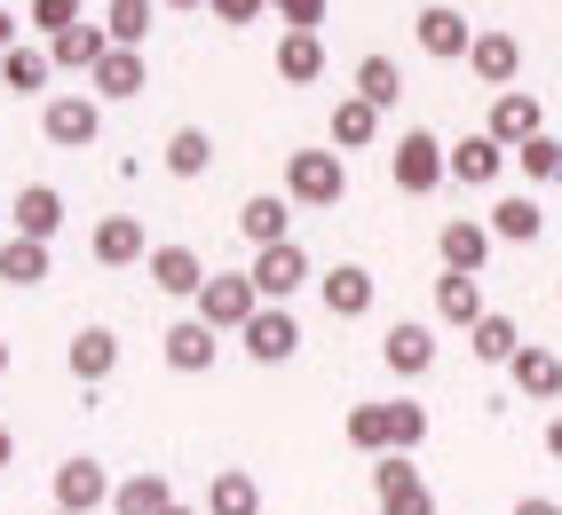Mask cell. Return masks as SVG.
I'll return each mask as SVG.
<instances>
[{
  "label": "cell",
  "instance_id": "cell-1",
  "mask_svg": "<svg viewBox=\"0 0 562 515\" xmlns=\"http://www.w3.org/2000/svg\"><path fill=\"white\" fill-rule=\"evenodd\" d=\"M254 310H261V293H254L246 270H206L199 302H191V317L214 325V334H246V317H254Z\"/></svg>",
  "mask_w": 562,
  "mask_h": 515
},
{
  "label": "cell",
  "instance_id": "cell-2",
  "mask_svg": "<svg viewBox=\"0 0 562 515\" xmlns=\"http://www.w3.org/2000/svg\"><path fill=\"white\" fill-rule=\"evenodd\" d=\"M389 182H396L404 199L443 191V182H452V175H443V143H436L428 127H404V135H396V152H389Z\"/></svg>",
  "mask_w": 562,
  "mask_h": 515
},
{
  "label": "cell",
  "instance_id": "cell-3",
  "mask_svg": "<svg viewBox=\"0 0 562 515\" xmlns=\"http://www.w3.org/2000/svg\"><path fill=\"white\" fill-rule=\"evenodd\" d=\"M285 199L293 206H341L349 199V159L341 152H293L285 159Z\"/></svg>",
  "mask_w": 562,
  "mask_h": 515
},
{
  "label": "cell",
  "instance_id": "cell-4",
  "mask_svg": "<svg viewBox=\"0 0 562 515\" xmlns=\"http://www.w3.org/2000/svg\"><path fill=\"white\" fill-rule=\"evenodd\" d=\"M41 135L56 143V152H88V143L103 135V103L88 88H71V96H48L41 103Z\"/></svg>",
  "mask_w": 562,
  "mask_h": 515
},
{
  "label": "cell",
  "instance_id": "cell-5",
  "mask_svg": "<svg viewBox=\"0 0 562 515\" xmlns=\"http://www.w3.org/2000/svg\"><path fill=\"white\" fill-rule=\"evenodd\" d=\"M372 500H381V515H436V492L420 484L412 452H381V460H372Z\"/></svg>",
  "mask_w": 562,
  "mask_h": 515
},
{
  "label": "cell",
  "instance_id": "cell-6",
  "mask_svg": "<svg viewBox=\"0 0 562 515\" xmlns=\"http://www.w3.org/2000/svg\"><path fill=\"white\" fill-rule=\"evenodd\" d=\"M317 302H325L333 325H357V317H372V302H381V278H372L364 262H341V270L317 278Z\"/></svg>",
  "mask_w": 562,
  "mask_h": 515
},
{
  "label": "cell",
  "instance_id": "cell-7",
  "mask_svg": "<svg viewBox=\"0 0 562 515\" xmlns=\"http://www.w3.org/2000/svg\"><path fill=\"white\" fill-rule=\"evenodd\" d=\"M246 278H254V293H261V302H270V310H285V302H293V293H302V286H310V254H302V246H293V238H285V246H261Z\"/></svg>",
  "mask_w": 562,
  "mask_h": 515
},
{
  "label": "cell",
  "instance_id": "cell-8",
  "mask_svg": "<svg viewBox=\"0 0 562 515\" xmlns=\"http://www.w3.org/2000/svg\"><path fill=\"white\" fill-rule=\"evenodd\" d=\"M412 41H420L436 64H468V48H475V24L452 9V0H428V9L412 16Z\"/></svg>",
  "mask_w": 562,
  "mask_h": 515
},
{
  "label": "cell",
  "instance_id": "cell-9",
  "mask_svg": "<svg viewBox=\"0 0 562 515\" xmlns=\"http://www.w3.org/2000/svg\"><path fill=\"white\" fill-rule=\"evenodd\" d=\"M483 135H492L499 152H522L531 135H547L539 96H531V88H499V96H492V120H483Z\"/></svg>",
  "mask_w": 562,
  "mask_h": 515
},
{
  "label": "cell",
  "instance_id": "cell-10",
  "mask_svg": "<svg viewBox=\"0 0 562 515\" xmlns=\"http://www.w3.org/2000/svg\"><path fill=\"white\" fill-rule=\"evenodd\" d=\"M111 492H120V484H111V468L88 460V452H71V460L56 468V507H64V515H95V507H111Z\"/></svg>",
  "mask_w": 562,
  "mask_h": 515
},
{
  "label": "cell",
  "instance_id": "cell-11",
  "mask_svg": "<svg viewBox=\"0 0 562 515\" xmlns=\"http://www.w3.org/2000/svg\"><path fill=\"white\" fill-rule=\"evenodd\" d=\"M381 365L396 381H420V373H436V325H420V317H396L389 334H381Z\"/></svg>",
  "mask_w": 562,
  "mask_h": 515
},
{
  "label": "cell",
  "instance_id": "cell-12",
  "mask_svg": "<svg viewBox=\"0 0 562 515\" xmlns=\"http://www.w3.org/2000/svg\"><path fill=\"white\" fill-rule=\"evenodd\" d=\"M492 223H475V214H452V223L436 231V254H443V270H460V278H483V262H492Z\"/></svg>",
  "mask_w": 562,
  "mask_h": 515
},
{
  "label": "cell",
  "instance_id": "cell-13",
  "mask_svg": "<svg viewBox=\"0 0 562 515\" xmlns=\"http://www.w3.org/2000/svg\"><path fill=\"white\" fill-rule=\"evenodd\" d=\"M64 365H71V381H80V389H103L111 373H120V334H111V325H80L71 349H64Z\"/></svg>",
  "mask_w": 562,
  "mask_h": 515
},
{
  "label": "cell",
  "instance_id": "cell-14",
  "mask_svg": "<svg viewBox=\"0 0 562 515\" xmlns=\"http://www.w3.org/2000/svg\"><path fill=\"white\" fill-rule=\"evenodd\" d=\"M507 159H515V152H499L492 135H460L452 152H443V175H452V182H468V191H492V182L507 175Z\"/></svg>",
  "mask_w": 562,
  "mask_h": 515
},
{
  "label": "cell",
  "instance_id": "cell-15",
  "mask_svg": "<svg viewBox=\"0 0 562 515\" xmlns=\"http://www.w3.org/2000/svg\"><path fill=\"white\" fill-rule=\"evenodd\" d=\"M238 342H246L254 365H285L293 349H302V325H293V310H270V302H261V310L246 317V334H238Z\"/></svg>",
  "mask_w": 562,
  "mask_h": 515
},
{
  "label": "cell",
  "instance_id": "cell-16",
  "mask_svg": "<svg viewBox=\"0 0 562 515\" xmlns=\"http://www.w3.org/2000/svg\"><path fill=\"white\" fill-rule=\"evenodd\" d=\"M468 71H475V80L483 88H515L522 80V41H515V32H475V48H468Z\"/></svg>",
  "mask_w": 562,
  "mask_h": 515
},
{
  "label": "cell",
  "instance_id": "cell-17",
  "mask_svg": "<svg viewBox=\"0 0 562 515\" xmlns=\"http://www.w3.org/2000/svg\"><path fill=\"white\" fill-rule=\"evenodd\" d=\"M95 262L103 270H127V262H151V231H143L135 223V214H103V223H95Z\"/></svg>",
  "mask_w": 562,
  "mask_h": 515
},
{
  "label": "cell",
  "instance_id": "cell-18",
  "mask_svg": "<svg viewBox=\"0 0 562 515\" xmlns=\"http://www.w3.org/2000/svg\"><path fill=\"white\" fill-rule=\"evenodd\" d=\"M9 223H16V238H56L64 231V191H56V182H24V191H16V206H9Z\"/></svg>",
  "mask_w": 562,
  "mask_h": 515
},
{
  "label": "cell",
  "instance_id": "cell-19",
  "mask_svg": "<svg viewBox=\"0 0 562 515\" xmlns=\"http://www.w3.org/2000/svg\"><path fill=\"white\" fill-rule=\"evenodd\" d=\"M507 381L531 396V404H554V396H562V357H554V349H539V342H522V349L507 357Z\"/></svg>",
  "mask_w": 562,
  "mask_h": 515
},
{
  "label": "cell",
  "instance_id": "cell-20",
  "mask_svg": "<svg viewBox=\"0 0 562 515\" xmlns=\"http://www.w3.org/2000/svg\"><path fill=\"white\" fill-rule=\"evenodd\" d=\"M88 80H95V88H88L95 103H127V96H143V80H151V64H143V48H111V56H103V64L88 71Z\"/></svg>",
  "mask_w": 562,
  "mask_h": 515
},
{
  "label": "cell",
  "instance_id": "cell-21",
  "mask_svg": "<svg viewBox=\"0 0 562 515\" xmlns=\"http://www.w3.org/2000/svg\"><path fill=\"white\" fill-rule=\"evenodd\" d=\"M285 223H293V199H285V191H254V199L238 206V231H246L254 254H261V246H285Z\"/></svg>",
  "mask_w": 562,
  "mask_h": 515
},
{
  "label": "cell",
  "instance_id": "cell-22",
  "mask_svg": "<svg viewBox=\"0 0 562 515\" xmlns=\"http://www.w3.org/2000/svg\"><path fill=\"white\" fill-rule=\"evenodd\" d=\"M159 349H167L175 373H206L214 349H222V334H214V325H199V317H182V325H167V334H159Z\"/></svg>",
  "mask_w": 562,
  "mask_h": 515
},
{
  "label": "cell",
  "instance_id": "cell-23",
  "mask_svg": "<svg viewBox=\"0 0 562 515\" xmlns=\"http://www.w3.org/2000/svg\"><path fill=\"white\" fill-rule=\"evenodd\" d=\"M151 286L175 293V302H199V286H206V262L191 246H151Z\"/></svg>",
  "mask_w": 562,
  "mask_h": 515
},
{
  "label": "cell",
  "instance_id": "cell-24",
  "mask_svg": "<svg viewBox=\"0 0 562 515\" xmlns=\"http://www.w3.org/2000/svg\"><path fill=\"white\" fill-rule=\"evenodd\" d=\"M103 56H111V32H103V24H88V16L48 41V64H56V71H95Z\"/></svg>",
  "mask_w": 562,
  "mask_h": 515
},
{
  "label": "cell",
  "instance_id": "cell-25",
  "mask_svg": "<svg viewBox=\"0 0 562 515\" xmlns=\"http://www.w3.org/2000/svg\"><path fill=\"white\" fill-rule=\"evenodd\" d=\"M167 507H175V484H167L159 468H135L127 484L111 492V515H167Z\"/></svg>",
  "mask_w": 562,
  "mask_h": 515
},
{
  "label": "cell",
  "instance_id": "cell-26",
  "mask_svg": "<svg viewBox=\"0 0 562 515\" xmlns=\"http://www.w3.org/2000/svg\"><path fill=\"white\" fill-rule=\"evenodd\" d=\"M492 238H507V246H539V238H547V206L522 199V191L499 199V206H492Z\"/></svg>",
  "mask_w": 562,
  "mask_h": 515
},
{
  "label": "cell",
  "instance_id": "cell-27",
  "mask_svg": "<svg viewBox=\"0 0 562 515\" xmlns=\"http://www.w3.org/2000/svg\"><path fill=\"white\" fill-rule=\"evenodd\" d=\"M372 135H381V112H372V103L364 96H341V103H333V152H372Z\"/></svg>",
  "mask_w": 562,
  "mask_h": 515
},
{
  "label": "cell",
  "instance_id": "cell-28",
  "mask_svg": "<svg viewBox=\"0 0 562 515\" xmlns=\"http://www.w3.org/2000/svg\"><path fill=\"white\" fill-rule=\"evenodd\" d=\"M206 515H261V484L246 468H214L206 475Z\"/></svg>",
  "mask_w": 562,
  "mask_h": 515
},
{
  "label": "cell",
  "instance_id": "cell-29",
  "mask_svg": "<svg viewBox=\"0 0 562 515\" xmlns=\"http://www.w3.org/2000/svg\"><path fill=\"white\" fill-rule=\"evenodd\" d=\"M436 317H443V325H468V334H475V317H483V278L443 270V278H436Z\"/></svg>",
  "mask_w": 562,
  "mask_h": 515
},
{
  "label": "cell",
  "instance_id": "cell-30",
  "mask_svg": "<svg viewBox=\"0 0 562 515\" xmlns=\"http://www.w3.org/2000/svg\"><path fill=\"white\" fill-rule=\"evenodd\" d=\"M357 96L389 120L396 103H404V71H396V56H364V64H357Z\"/></svg>",
  "mask_w": 562,
  "mask_h": 515
},
{
  "label": "cell",
  "instance_id": "cell-31",
  "mask_svg": "<svg viewBox=\"0 0 562 515\" xmlns=\"http://www.w3.org/2000/svg\"><path fill=\"white\" fill-rule=\"evenodd\" d=\"M0 286H48V246L41 238H9V246H0Z\"/></svg>",
  "mask_w": 562,
  "mask_h": 515
},
{
  "label": "cell",
  "instance_id": "cell-32",
  "mask_svg": "<svg viewBox=\"0 0 562 515\" xmlns=\"http://www.w3.org/2000/svg\"><path fill=\"white\" fill-rule=\"evenodd\" d=\"M317 71H325V41H317V32H285V41H278V80L310 88Z\"/></svg>",
  "mask_w": 562,
  "mask_h": 515
},
{
  "label": "cell",
  "instance_id": "cell-33",
  "mask_svg": "<svg viewBox=\"0 0 562 515\" xmlns=\"http://www.w3.org/2000/svg\"><path fill=\"white\" fill-rule=\"evenodd\" d=\"M0 80H9L16 96H48V80H56V64H48V48H9V56H0Z\"/></svg>",
  "mask_w": 562,
  "mask_h": 515
},
{
  "label": "cell",
  "instance_id": "cell-34",
  "mask_svg": "<svg viewBox=\"0 0 562 515\" xmlns=\"http://www.w3.org/2000/svg\"><path fill=\"white\" fill-rule=\"evenodd\" d=\"M206 167H214V135H206V127H175V135H167V175L199 182Z\"/></svg>",
  "mask_w": 562,
  "mask_h": 515
},
{
  "label": "cell",
  "instance_id": "cell-35",
  "mask_svg": "<svg viewBox=\"0 0 562 515\" xmlns=\"http://www.w3.org/2000/svg\"><path fill=\"white\" fill-rule=\"evenodd\" d=\"M468 349H475L483 365H507V357L522 349V334H515V317H507V310H483V317H475V334H468Z\"/></svg>",
  "mask_w": 562,
  "mask_h": 515
},
{
  "label": "cell",
  "instance_id": "cell-36",
  "mask_svg": "<svg viewBox=\"0 0 562 515\" xmlns=\"http://www.w3.org/2000/svg\"><path fill=\"white\" fill-rule=\"evenodd\" d=\"M341 436H349L357 452H372V460H381V452H396V436H389V404H349Z\"/></svg>",
  "mask_w": 562,
  "mask_h": 515
},
{
  "label": "cell",
  "instance_id": "cell-37",
  "mask_svg": "<svg viewBox=\"0 0 562 515\" xmlns=\"http://www.w3.org/2000/svg\"><path fill=\"white\" fill-rule=\"evenodd\" d=\"M103 32H111V48H143V41H151V0H111Z\"/></svg>",
  "mask_w": 562,
  "mask_h": 515
},
{
  "label": "cell",
  "instance_id": "cell-38",
  "mask_svg": "<svg viewBox=\"0 0 562 515\" xmlns=\"http://www.w3.org/2000/svg\"><path fill=\"white\" fill-rule=\"evenodd\" d=\"M389 436H396V452H420V445H428V404L396 396V404H389Z\"/></svg>",
  "mask_w": 562,
  "mask_h": 515
},
{
  "label": "cell",
  "instance_id": "cell-39",
  "mask_svg": "<svg viewBox=\"0 0 562 515\" xmlns=\"http://www.w3.org/2000/svg\"><path fill=\"white\" fill-rule=\"evenodd\" d=\"M515 167L531 175V182H562V143H554V135H531V143L515 152Z\"/></svg>",
  "mask_w": 562,
  "mask_h": 515
},
{
  "label": "cell",
  "instance_id": "cell-40",
  "mask_svg": "<svg viewBox=\"0 0 562 515\" xmlns=\"http://www.w3.org/2000/svg\"><path fill=\"white\" fill-rule=\"evenodd\" d=\"M32 24H41L48 41H56V32H71V24H80V0H32Z\"/></svg>",
  "mask_w": 562,
  "mask_h": 515
},
{
  "label": "cell",
  "instance_id": "cell-41",
  "mask_svg": "<svg viewBox=\"0 0 562 515\" xmlns=\"http://www.w3.org/2000/svg\"><path fill=\"white\" fill-rule=\"evenodd\" d=\"M270 9H278L285 32H317L325 24V0H270Z\"/></svg>",
  "mask_w": 562,
  "mask_h": 515
},
{
  "label": "cell",
  "instance_id": "cell-42",
  "mask_svg": "<svg viewBox=\"0 0 562 515\" xmlns=\"http://www.w3.org/2000/svg\"><path fill=\"white\" fill-rule=\"evenodd\" d=\"M206 9H214V24H261V16H270V0H206Z\"/></svg>",
  "mask_w": 562,
  "mask_h": 515
},
{
  "label": "cell",
  "instance_id": "cell-43",
  "mask_svg": "<svg viewBox=\"0 0 562 515\" xmlns=\"http://www.w3.org/2000/svg\"><path fill=\"white\" fill-rule=\"evenodd\" d=\"M515 515H562V500H547V492H531V500H515Z\"/></svg>",
  "mask_w": 562,
  "mask_h": 515
},
{
  "label": "cell",
  "instance_id": "cell-44",
  "mask_svg": "<svg viewBox=\"0 0 562 515\" xmlns=\"http://www.w3.org/2000/svg\"><path fill=\"white\" fill-rule=\"evenodd\" d=\"M9 48H16V16H9V9H0V56H9Z\"/></svg>",
  "mask_w": 562,
  "mask_h": 515
},
{
  "label": "cell",
  "instance_id": "cell-45",
  "mask_svg": "<svg viewBox=\"0 0 562 515\" xmlns=\"http://www.w3.org/2000/svg\"><path fill=\"white\" fill-rule=\"evenodd\" d=\"M547 452H554V460H562V413H554V421H547Z\"/></svg>",
  "mask_w": 562,
  "mask_h": 515
},
{
  "label": "cell",
  "instance_id": "cell-46",
  "mask_svg": "<svg viewBox=\"0 0 562 515\" xmlns=\"http://www.w3.org/2000/svg\"><path fill=\"white\" fill-rule=\"evenodd\" d=\"M9 460H16V436H9V428H0V468H9Z\"/></svg>",
  "mask_w": 562,
  "mask_h": 515
},
{
  "label": "cell",
  "instance_id": "cell-47",
  "mask_svg": "<svg viewBox=\"0 0 562 515\" xmlns=\"http://www.w3.org/2000/svg\"><path fill=\"white\" fill-rule=\"evenodd\" d=\"M167 515H206V507H182V500H175V507H167Z\"/></svg>",
  "mask_w": 562,
  "mask_h": 515
},
{
  "label": "cell",
  "instance_id": "cell-48",
  "mask_svg": "<svg viewBox=\"0 0 562 515\" xmlns=\"http://www.w3.org/2000/svg\"><path fill=\"white\" fill-rule=\"evenodd\" d=\"M167 9H206V0H167Z\"/></svg>",
  "mask_w": 562,
  "mask_h": 515
},
{
  "label": "cell",
  "instance_id": "cell-49",
  "mask_svg": "<svg viewBox=\"0 0 562 515\" xmlns=\"http://www.w3.org/2000/svg\"><path fill=\"white\" fill-rule=\"evenodd\" d=\"M0 373H9V342H0Z\"/></svg>",
  "mask_w": 562,
  "mask_h": 515
},
{
  "label": "cell",
  "instance_id": "cell-50",
  "mask_svg": "<svg viewBox=\"0 0 562 515\" xmlns=\"http://www.w3.org/2000/svg\"><path fill=\"white\" fill-rule=\"evenodd\" d=\"M48 515H64V507H48Z\"/></svg>",
  "mask_w": 562,
  "mask_h": 515
}]
</instances>
